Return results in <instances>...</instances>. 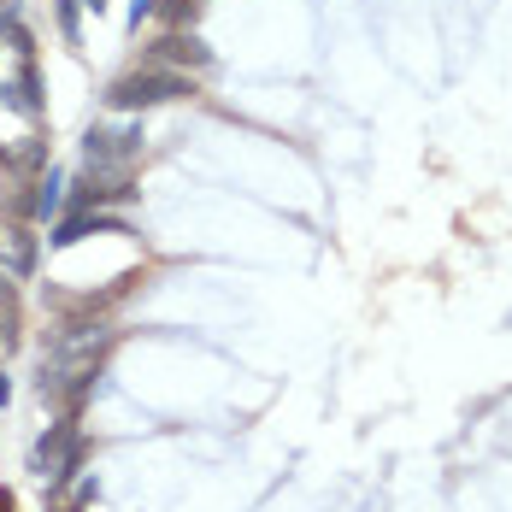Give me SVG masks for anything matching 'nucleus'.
I'll return each mask as SVG.
<instances>
[{"label":"nucleus","mask_w":512,"mask_h":512,"mask_svg":"<svg viewBox=\"0 0 512 512\" xmlns=\"http://www.w3.org/2000/svg\"><path fill=\"white\" fill-rule=\"evenodd\" d=\"M77 6H89V12H95V18H101V12H106V0H77Z\"/></svg>","instance_id":"obj_14"},{"label":"nucleus","mask_w":512,"mask_h":512,"mask_svg":"<svg viewBox=\"0 0 512 512\" xmlns=\"http://www.w3.org/2000/svg\"><path fill=\"white\" fill-rule=\"evenodd\" d=\"M36 248H42L36 230L6 224V230H0V271H6V277H30V271H36Z\"/></svg>","instance_id":"obj_6"},{"label":"nucleus","mask_w":512,"mask_h":512,"mask_svg":"<svg viewBox=\"0 0 512 512\" xmlns=\"http://www.w3.org/2000/svg\"><path fill=\"white\" fill-rule=\"evenodd\" d=\"M83 236H130L124 218H106V212H71L48 230V248H77Z\"/></svg>","instance_id":"obj_5"},{"label":"nucleus","mask_w":512,"mask_h":512,"mask_svg":"<svg viewBox=\"0 0 512 512\" xmlns=\"http://www.w3.org/2000/svg\"><path fill=\"white\" fill-rule=\"evenodd\" d=\"M12 401V377H6V365H0V407Z\"/></svg>","instance_id":"obj_13"},{"label":"nucleus","mask_w":512,"mask_h":512,"mask_svg":"<svg viewBox=\"0 0 512 512\" xmlns=\"http://www.w3.org/2000/svg\"><path fill=\"white\" fill-rule=\"evenodd\" d=\"M195 95V77L189 71H159V65H142L130 77H118L106 89V106L112 112H148V106H171V101H189Z\"/></svg>","instance_id":"obj_1"},{"label":"nucleus","mask_w":512,"mask_h":512,"mask_svg":"<svg viewBox=\"0 0 512 512\" xmlns=\"http://www.w3.org/2000/svg\"><path fill=\"white\" fill-rule=\"evenodd\" d=\"M142 124H124V130H106L95 124L89 136H83V165H89V177H106V183H118V177H130V165L142 159Z\"/></svg>","instance_id":"obj_2"},{"label":"nucleus","mask_w":512,"mask_h":512,"mask_svg":"<svg viewBox=\"0 0 512 512\" xmlns=\"http://www.w3.org/2000/svg\"><path fill=\"white\" fill-rule=\"evenodd\" d=\"M0 301H12V283H6V271H0Z\"/></svg>","instance_id":"obj_15"},{"label":"nucleus","mask_w":512,"mask_h":512,"mask_svg":"<svg viewBox=\"0 0 512 512\" xmlns=\"http://www.w3.org/2000/svg\"><path fill=\"white\" fill-rule=\"evenodd\" d=\"M159 0H130V30H142V18H154Z\"/></svg>","instance_id":"obj_12"},{"label":"nucleus","mask_w":512,"mask_h":512,"mask_svg":"<svg viewBox=\"0 0 512 512\" xmlns=\"http://www.w3.org/2000/svg\"><path fill=\"white\" fill-rule=\"evenodd\" d=\"M0 101L12 106V112H24V118H42V112H48V101H42V77H36V59H24L18 77L0 83Z\"/></svg>","instance_id":"obj_7"},{"label":"nucleus","mask_w":512,"mask_h":512,"mask_svg":"<svg viewBox=\"0 0 512 512\" xmlns=\"http://www.w3.org/2000/svg\"><path fill=\"white\" fill-rule=\"evenodd\" d=\"M53 12H59V36L77 48V42H83V36H77V0H53Z\"/></svg>","instance_id":"obj_11"},{"label":"nucleus","mask_w":512,"mask_h":512,"mask_svg":"<svg viewBox=\"0 0 512 512\" xmlns=\"http://www.w3.org/2000/svg\"><path fill=\"white\" fill-rule=\"evenodd\" d=\"M159 12L171 18V30H189V24H195V12H201V0H159Z\"/></svg>","instance_id":"obj_10"},{"label":"nucleus","mask_w":512,"mask_h":512,"mask_svg":"<svg viewBox=\"0 0 512 512\" xmlns=\"http://www.w3.org/2000/svg\"><path fill=\"white\" fill-rule=\"evenodd\" d=\"M77 448H83V430H77V412H65L59 424H48V436L36 442V454H30V471H36V477L48 483L53 471H59V465L77 454Z\"/></svg>","instance_id":"obj_4"},{"label":"nucleus","mask_w":512,"mask_h":512,"mask_svg":"<svg viewBox=\"0 0 512 512\" xmlns=\"http://www.w3.org/2000/svg\"><path fill=\"white\" fill-rule=\"evenodd\" d=\"M59 206H65V171H42L36 177V189H30V201H24V212L36 218V224H48V218H59Z\"/></svg>","instance_id":"obj_8"},{"label":"nucleus","mask_w":512,"mask_h":512,"mask_svg":"<svg viewBox=\"0 0 512 512\" xmlns=\"http://www.w3.org/2000/svg\"><path fill=\"white\" fill-rule=\"evenodd\" d=\"M148 65H159V71H189L195 77V71L212 65V48H206L195 30H165L154 48H148Z\"/></svg>","instance_id":"obj_3"},{"label":"nucleus","mask_w":512,"mask_h":512,"mask_svg":"<svg viewBox=\"0 0 512 512\" xmlns=\"http://www.w3.org/2000/svg\"><path fill=\"white\" fill-rule=\"evenodd\" d=\"M6 171H42L48 165V136H24V148H0Z\"/></svg>","instance_id":"obj_9"}]
</instances>
